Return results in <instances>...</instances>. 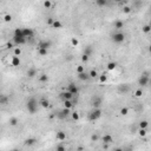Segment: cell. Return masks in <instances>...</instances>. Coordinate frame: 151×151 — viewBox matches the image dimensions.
Here are the masks:
<instances>
[{"mask_svg":"<svg viewBox=\"0 0 151 151\" xmlns=\"http://www.w3.org/2000/svg\"><path fill=\"white\" fill-rule=\"evenodd\" d=\"M60 96H62V98H63L64 100H71L72 97H73L71 93L68 92V91H65V92H63L62 94H60Z\"/></svg>","mask_w":151,"mask_h":151,"instance_id":"20","label":"cell"},{"mask_svg":"<svg viewBox=\"0 0 151 151\" xmlns=\"http://www.w3.org/2000/svg\"><path fill=\"white\" fill-rule=\"evenodd\" d=\"M37 142L38 140H37L36 137H30V138H27L25 140V145H27V146H32V145H34Z\"/></svg>","mask_w":151,"mask_h":151,"instance_id":"17","label":"cell"},{"mask_svg":"<svg viewBox=\"0 0 151 151\" xmlns=\"http://www.w3.org/2000/svg\"><path fill=\"white\" fill-rule=\"evenodd\" d=\"M13 42H14V45H16V46H19V47H20L21 45L26 44V39H25V38H17V37H13Z\"/></svg>","mask_w":151,"mask_h":151,"instance_id":"9","label":"cell"},{"mask_svg":"<svg viewBox=\"0 0 151 151\" xmlns=\"http://www.w3.org/2000/svg\"><path fill=\"white\" fill-rule=\"evenodd\" d=\"M68 114H71L70 110H68V109H65V108H64L62 111H59V113L57 114V116H58L59 118H62V119H63V118H66Z\"/></svg>","mask_w":151,"mask_h":151,"instance_id":"12","label":"cell"},{"mask_svg":"<svg viewBox=\"0 0 151 151\" xmlns=\"http://www.w3.org/2000/svg\"><path fill=\"white\" fill-rule=\"evenodd\" d=\"M26 74H27L28 78H34L37 76V70L34 67H30L28 70H27V72H26Z\"/></svg>","mask_w":151,"mask_h":151,"instance_id":"14","label":"cell"},{"mask_svg":"<svg viewBox=\"0 0 151 151\" xmlns=\"http://www.w3.org/2000/svg\"><path fill=\"white\" fill-rule=\"evenodd\" d=\"M53 21H54V19H53V18H47V20H46V24L48 26H52V24H53Z\"/></svg>","mask_w":151,"mask_h":151,"instance_id":"48","label":"cell"},{"mask_svg":"<svg viewBox=\"0 0 151 151\" xmlns=\"http://www.w3.org/2000/svg\"><path fill=\"white\" fill-rule=\"evenodd\" d=\"M52 28H54V30H59V28H62L63 27V24H62V21H59V20H56L53 21V24H52V26H51Z\"/></svg>","mask_w":151,"mask_h":151,"instance_id":"22","label":"cell"},{"mask_svg":"<svg viewBox=\"0 0 151 151\" xmlns=\"http://www.w3.org/2000/svg\"><path fill=\"white\" fill-rule=\"evenodd\" d=\"M112 40L116 44H122L125 40V34L123 32H116V33L112 34Z\"/></svg>","mask_w":151,"mask_h":151,"instance_id":"3","label":"cell"},{"mask_svg":"<svg viewBox=\"0 0 151 151\" xmlns=\"http://www.w3.org/2000/svg\"><path fill=\"white\" fill-rule=\"evenodd\" d=\"M102 98L100 97H96L94 99L92 100V106H93V109H99L100 108V105H102Z\"/></svg>","mask_w":151,"mask_h":151,"instance_id":"11","label":"cell"},{"mask_svg":"<svg viewBox=\"0 0 151 151\" xmlns=\"http://www.w3.org/2000/svg\"><path fill=\"white\" fill-rule=\"evenodd\" d=\"M8 123H10V125L11 126H17L18 123H19V119H18V117H14V116H13V117L10 118Z\"/></svg>","mask_w":151,"mask_h":151,"instance_id":"24","label":"cell"},{"mask_svg":"<svg viewBox=\"0 0 151 151\" xmlns=\"http://www.w3.org/2000/svg\"><path fill=\"white\" fill-rule=\"evenodd\" d=\"M38 80H39V83H47L48 82V76L45 74V73H42V74L39 76V78H38Z\"/></svg>","mask_w":151,"mask_h":151,"instance_id":"23","label":"cell"},{"mask_svg":"<svg viewBox=\"0 0 151 151\" xmlns=\"http://www.w3.org/2000/svg\"><path fill=\"white\" fill-rule=\"evenodd\" d=\"M38 105H40V106L44 108V109H47V108L50 106V102L47 100L46 98H42V99L39 100V103H38Z\"/></svg>","mask_w":151,"mask_h":151,"instance_id":"15","label":"cell"},{"mask_svg":"<svg viewBox=\"0 0 151 151\" xmlns=\"http://www.w3.org/2000/svg\"><path fill=\"white\" fill-rule=\"evenodd\" d=\"M71 117H72V119H73V120L78 122V120L80 119V114H79V112L74 111V112H72V113H71Z\"/></svg>","mask_w":151,"mask_h":151,"instance_id":"30","label":"cell"},{"mask_svg":"<svg viewBox=\"0 0 151 151\" xmlns=\"http://www.w3.org/2000/svg\"><path fill=\"white\" fill-rule=\"evenodd\" d=\"M73 105H74V103L72 102V99H71V100H64V108H65V109L71 110Z\"/></svg>","mask_w":151,"mask_h":151,"instance_id":"25","label":"cell"},{"mask_svg":"<svg viewBox=\"0 0 151 151\" xmlns=\"http://www.w3.org/2000/svg\"><path fill=\"white\" fill-rule=\"evenodd\" d=\"M48 53V50H42V48H38V54L42 56V57H45Z\"/></svg>","mask_w":151,"mask_h":151,"instance_id":"36","label":"cell"},{"mask_svg":"<svg viewBox=\"0 0 151 151\" xmlns=\"http://www.w3.org/2000/svg\"><path fill=\"white\" fill-rule=\"evenodd\" d=\"M76 72H77V74L83 73V72H85V67L83 66V65H78V66H77V68H76Z\"/></svg>","mask_w":151,"mask_h":151,"instance_id":"39","label":"cell"},{"mask_svg":"<svg viewBox=\"0 0 151 151\" xmlns=\"http://www.w3.org/2000/svg\"><path fill=\"white\" fill-rule=\"evenodd\" d=\"M106 66H108V70H109V71H113V70L117 67V63H116V62H110V63H108Z\"/></svg>","mask_w":151,"mask_h":151,"instance_id":"26","label":"cell"},{"mask_svg":"<svg viewBox=\"0 0 151 151\" xmlns=\"http://www.w3.org/2000/svg\"><path fill=\"white\" fill-rule=\"evenodd\" d=\"M129 113V108H122L120 109V114L122 116H126Z\"/></svg>","mask_w":151,"mask_h":151,"instance_id":"45","label":"cell"},{"mask_svg":"<svg viewBox=\"0 0 151 151\" xmlns=\"http://www.w3.org/2000/svg\"><path fill=\"white\" fill-rule=\"evenodd\" d=\"M21 54V48L19 46H16L13 48V56H16V57H20Z\"/></svg>","mask_w":151,"mask_h":151,"instance_id":"27","label":"cell"},{"mask_svg":"<svg viewBox=\"0 0 151 151\" xmlns=\"http://www.w3.org/2000/svg\"><path fill=\"white\" fill-rule=\"evenodd\" d=\"M26 108H27V111H28V113H31V114H34V113L37 112V109H38V102L36 98H30L28 100H27V103H26Z\"/></svg>","mask_w":151,"mask_h":151,"instance_id":"1","label":"cell"},{"mask_svg":"<svg viewBox=\"0 0 151 151\" xmlns=\"http://www.w3.org/2000/svg\"><path fill=\"white\" fill-rule=\"evenodd\" d=\"M142 31L144 32V33H150V31H151V26L149 25V24H146V25H144L142 27Z\"/></svg>","mask_w":151,"mask_h":151,"instance_id":"35","label":"cell"},{"mask_svg":"<svg viewBox=\"0 0 151 151\" xmlns=\"http://www.w3.org/2000/svg\"><path fill=\"white\" fill-rule=\"evenodd\" d=\"M142 76H144V77H148V78H150V71H145V72H143Z\"/></svg>","mask_w":151,"mask_h":151,"instance_id":"50","label":"cell"},{"mask_svg":"<svg viewBox=\"0 0 151 151\" xmlns=\"http://www.w3.org/2000/svg\"><path fill=\"white\" fill-rule=\"evenodd\" d=\"M138 134L140 137H145L148 134V129H139L138 130Z\"/></svg>","mask_w":151,"mask_h":151,"instance_id":"41","label":"cell"},{"mask_svg":"<svg viewBox=\"0 0 151 151\" xmlns=\"http://www.w3.org/2000/svg\"><path fill=\"white\" fill-rule=\"evenodd\" d=\"M102 139H103V143H104V144H111V143L113 142V138H112L111 134H104Z\"/></svg>","mask_w":151,"mask_h":151,"instance_id":"16","label":"cell"},{"mask_svg":"<svg viewBox=\"0 0 151 151\" xmlns=\"http://www.w3.org/2000/svg\"><path fill=\"white\" fill-rule=\"evenodd\" d=\"M19 65H20V58L13 56L11 58V66H19Z\"/></svg>","mask_w":151,"mask_h":151,"instance_id":"18","label":"cell"},{"mask_svg":"<svg viewBox=\"0 0 151 151\" xmlns=\"http://www.w3.org/2000/svg\"><path fill=\"white\" fill-rule=\"evenodd\" d=\"M113 151H124V149H123V148H114Z\"/></svg>","mask_w":151,"mask_h":151,"instance_id":"51","label":"cell"},{"mask_svg":"<svg viewBox=\"0 0 151 151\" xmlns=\"http://www.w3.org/2000/svg\"><path fill=\"white\" fill-rule=\"evenodd\" d=\"M122 11H123V13H125V14H129V13H131L132 8H131L130 6H123Z\"/></svg>","mask_w":151,"mask_h":151,"instance_id":"40","label":"cell"},{"mask_svg":"<svg viewBox=\"0 0 151 151\" xmlns=\"http://www.w3.org/2000/svg\"><path fill=\"white\" fill-rule=\"evenodd\" d=\"M148 125H149L148 120H142L139 123V129H148Z\"/></svg>","mask_w":151,"mask_h":151,"instance_id":"38","label":"cell"},{"mask_svg":"<svg viewBox=\"0 0 151 151\" xmlns=\"http://www.w3.org/2000/svg\"><path fill=\"white\" fill-rule=\"evenodd\" d=\"M88 59H90V57H88V56H85V54L82 56V62H83V63H88Z\"/></svg>","mask_w":151,"mask_h":151,"instance_id":"49","label":"cell"},{"mask_svg":"<svg viewBox=\"0 0 151 151\" xmlns=\"http://www.w3.org/2000/svg\"><path fill=\"white\" fill-rule=\"evenodd\" d=\"M13 37L24 38V37H22V31H21V28H16V30H14V36H13Z\"/></svg>","mask_w":151,"mask_h":151,"instance_id":"31","label":"cell"},{"mask_svg":"<svg viewBox=\"0 0 151 151\" xmlns=\"http://www.w3.org/2000/svg\"><path fill=\"white\" fill-rule=\"evenodd\" d=\"M2 19H4L5 22H11V21H12V19H13V17H12V14H10V13H6L4 17H2Z\"/></svg>","mask_w":151,"mask_h":151,"instance_id":"29","label":"cell"},{"mask_svg":"<svg viewBox=\"0 0 151 151\" xmlns=\"http://www.w3.org/2000/svg\"><path fill=\"white\" fill-rule=\"evenodd\" d=\"M42 5H44V7L45 8H47V10H50L52 6H53V2L51 1V0H45L44 2H42Z\"/></svg>","mask_w":151,"mask_h":151,"instance_id":"28","label":"cell"},{"mask_svg":"<svg viewBox=\"0 0 151 151\" xmlns=\"http://www.w3.org/2000/svg\"><path fill=\"white\" fill-rule=\"evenodd\" d=\"M21 31H22V37L25 39H31L34 37V32L32 28H21Z\"/></svg>","mask_w":151,"mask_h":151,"instance_id":"6","label":"cell"},{"mask_svg":"<svg viewBox=\"0 0 151 151\" xmlns=\"http://www.w3.org/2000/svg\"><path fill=\"white\" fill-rule=\"evenodd\" d=\"M56 151H66V148H65V145H63V144H59V145H57V148H56Z\"/></svg>","mask_w":151,"mask_h":151,"instance_id":"44","label":"cell"},{"mask_svg":"<svg viewBox=\"0 0 151 151\" xmlns=\"http://www.w3.org/2000/svg\"><path fill=\"white\" fill-rule=\"evenodd\" d=\"M150 83V78H148V77H144V76H140L138 79V85H140L142 88H145L148 86Z\"/></svg>","mask_w":151,"mask_h":151,"instance_id":"7","label":"cell"},{"mask_svg":"<svg viewBox=\"0 0 151 151\" xmlns=\"http://www.w3.org/2000/svg\"><path fill=\"white\" fill-rule=\"evenodd\" d=\"M98 139H99V136L97 134H93L92 136H91V140H92V142H97Z\"/></svg>","mask_w":151,"mask_h":151,"instance_id":"46","label":"cell"},{"mask_svg":"<svg viewBox=\"0 0 151 151\" xmlns=\"http://www.w3.org/2000/svg\"><path fill=\"white\" fill-rule=\"evenodd\" d=\"M102 117V110L100 109H93L88 113V120L90 122H96Z\"/></svg>","mask_w":151,"mask_h":151,"instance_id":"2","label":"cell"},{"mask_svg":"<svg viewBox=\"0 0 151 151\" xmlns=\"http://www.w3.org/2000/svg\"><path fill=\"white\" fill-rule=\"evenodd\" d=\"M11 151H20V150H19L18 148H13V149H12V150H11Z\"/></svg>","mask_w":151,"mask_h":151,"instance_id":"53","label":"cell"},{"mask_svg":"<svg viewBox=\"0 0 151 151\" xmlns=\"http://www.w3.org/2000/svg\"><path fill=\"white\" fill-rule=\"evenodd\" d=\"M6 47H7V48H14L16 45H14V42H8L7 44H6Z\"/></svg>","mask_w":151,"mask_h":151,"instance_id":"47","label":"cell"},{"mask_svg":"<svg viewBox=\"0 0 151 151\" xmlns=\"http://www.w3.org/2000/svg\"><path fill=\"white\" fill-rule=\"evenodd\" d=\"M83 150H84V148H83V146H78V148H77V151H83Z\"/></svg>","mask_w":151,"mask_h":151,"instance_id":"52","label":"cell"},{"mask_svg":"<svg viewBox=\"0 0 151 151\" xmlns=\"http://www.w3.org/2000/svg\"><path fill=\"white\" fill-rule=\"evenodd\" d=\"M10 103V97L7 94L0 93V105H7Z\"/></svg>","mask_w":151,"mask_h":151,"instance_id":"10","label":"cell"},{"mask_svg":"<svg viewBox=\"0 0 151 151\" xmlns=\"http://www.w3.org/2000/svg\"><path fill=\"white\" fill-rule=\"evenodd\" d=\"M71 45L72 46H74V47H77L78 45H79V40H78L77 38H72L71 39Z\"/></svg>","mask_w":151,"mask_h":151,"instance_id":"43","label":"cell"},{"mask_svg":"<svg viewBox=\"0 0 151 151\" xmlns=\"http://www.w3.org/2000/svg\"><path fill=\"white\" fill-rule=\"evenodd\" d=\"M52 46V42L51 40H42L38 42V48H42V50H48Z\"/></svg>","mask_w":151,"mask_h":151,"instance_id":"4","label":"cell"},{"mask_svg":"<svg viewBox=\"0 0 151 151\" xmlns=\"http://www.w3.org/2000/svg\"><path fill=\"white\" fill-rule=\"evenodd\" d=\"M113 27H114L116 30L123 28V27H124V21H123V20H119V19H118V20H116L114 22H113Z\"/></svg>","mask_w":151,"mask_h":151,"instance_id":"19","label":"cell"},{"mask_svg":"<svg viewBox=\"0 0 151 151\" xmlns=\"http://www.w3.org/2000/svg\"><path fill=\"white\" fill-rule=\"evenodd\" d=\"M130 91V88H129V85L128 84H123V85H119L118 86V92L120 93H126Z\"/></svg>","mask_w":151,"mask_h":151,"instance_id":"13","label":"cell"},{"mask_svg":"<svg viewBox=\"0 0 151 151\" xmlns=\"http://www.w3.org/2000/svg\"><path fill=\"white\" fill-rule=\"evenodd\" d=\"M99 82H100V83H106V82H108V76L104 74V73L100 74L99 76Z\"/></svg>","mask_w":151,"mask_h":151,"instance_id":"42","label":"cell"},{"mask_svg":"<svg viewBox=\"0 0 151 151\" xmlns=\"http://www.w3.org/2000/svg\"><path fill=\"white\" fill-rule=\"evenodd\" d=\"M67 91L71 93L72 96H74V94H78L79 93V88H78V86L74 83H70L68 86H67Z\"/></svg>","mask_w":151,"mask_h":151,"instance_id":"5","label":"cell"},{"mask_svg":"<svg viewBox=\"0 0 151 151\" xmlns=\"http://www.w3.org/2000/svg\"><path fill=\"white\" fill-rule=\"evenodd\" d=\"M98 72H97V70H91V71L88 72V77L90 78H96V77H98Z\"/></svg>","mask_w":151,"mask_h":151,"instance_id":"37","label":"cell"},{"mask_svg":"<svg viewBox=\"0 0 151 151\" xmlns=\"http://www.w3.org/2000/svg\"><path fill=\"white\" fill-rule=\"evenodd\" d=\"M134 96L136 97V98H140V97L143 96V90L142 88H137V90L134 92Z\"/></svg>","mask_w":151,"mask_h":151,"instance_id":"33","label":"cell"},{"mask_svg":"<svg viewBox=\"0 0 151 151\" xmlns=\"http://www.w3.org/2000/svg\"><path fill=\"white\" fill-rule=\"evenodd\" d=\"M96 5L97 6H100V7H104L108 5V1L106 0H96Z\"/></svg>","mask_w":151,"mask_h":151,"instance_id":"34","label":"cell"},{"mask_svg":"<svg viewBox=\"0 0 151 151\" xmlns=\"http://www.w3.org/2000/svg\"><path fill=\"white\" fill-rule=\"evenodd\" d=\"M84 54L88 56V57H90V56L92 54V47H91V46H86V47H85Z\"/></svg>","mask_w":151,"mask_h":151,"instance_id":"32","label":"cell"},{"mask_svg":"<svg viewBox=\"0 0 151 151\" xmlns=\"http://www.w3.org/2000/svg\"><path fill=\"white\" fill-rule=\"evenodd\" d=\"M78 78H79L82 82H88V80L90 79V77H88V73H86V72L79 73V74H78Z\"/></svg>","mask_w":151,"mask_h":151,"instance_id":"21","label":"cell"},{"mask_svg":"<svg viewBox=\"0 0 151 151\" xmlns=\"http://www.w3.org/2000/svg\"><path fill=\"white\" fill-rule=\"evenodd\" d=\"M56 138H57V140H59V142L66 140V138H67L66 132H64V131H58V132L56 134Z\"/></svg>","mask_w":151,"mask_h":151,"instance_id":"8","label":"cell"}]
</instances>
